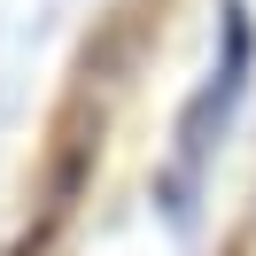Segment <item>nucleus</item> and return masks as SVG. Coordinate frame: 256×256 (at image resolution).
Instances as JSON below:
<instances>
[{
    "mask_svg": "<svg viewBox=\"0 0 256 256\" xmlns=\"http://www.w3.org/2000/svg\"><path fill=\"white\" fill-rule=\"evenodd\" d=\"M218 32H225V62H218V78H210V94L186 109V163H202L210 148H218V132H225V116H233V101H240V86H248V54H256V32H248V16L240 8H225L218 16Z\"/></svg>",
    "mask_w": 256,
    "mask_h": 256,
    "instance_id": "1",
    "label": "nucleus"
}]
</instances>
